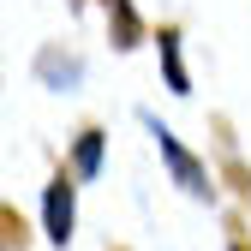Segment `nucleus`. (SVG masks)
Instances as JSON below:
<instances>
[{"instance_id":"obj_9","label":"nucleus","mask_w":251,"mask_h":251,"mask_svg":"<svg viewBox=\"0 0 251 251\" xmlns=\"http://www.w3.org/2000/svg\"><path fill=\"white\" fill-rule=\"evenodd\" d=\"M66 6H84V0H66Z\"/></svg>"},{"instance_id":"obj_1","label":"nucleus","mask_w":251,"mask_h":251,"mask_svg":"<svg viewBox=\"0 0 251 251\" xmlns=\"http://www.w3.org/2000/svg\"><path fill=\"white\" fill-rule=\"evenodd\" d=\"M138 120L150 126V138H155V150H162V162H168V174H174L179 192H185V198H198V203H215V185H222V179L203 168V155H192V150L179 144V132H174V126H162L150 108H144Z\"/></svg>"},{"instance_id":"obj_5","label":"nucleus","mask_w":251,"mask_h":251,"mask_svg":"<svg viewBox=\"0 0 251 251\" xmlns=\"http://www.w3.org/2000/svg\"><path fill=\"white\" fill-rule=\"evenodd\" d=\"M102 12H108V36H114V48L132 54V48L144 42V18H138V6H132V0H102Z\"/></svg>"},{"instance_id":"obj_6","label":"nucleus","mask_w":251,"mask_h":251,"mask_svg":"<svg viewBox=\"0 0 251 251\" xmlns=\"http://www.w3.org/2000/svg\"><path fill=\"white\" fill-rule=\"evenodd\" d=\"M102 144H108L102 126H84V132L72 138V174H78V179H96V174H102Z\"/></svg>"},{"instance_id":"obj_8","label":"nucleus","mask_w":251,"mask_h":251,"mask_svg":"<svg viewBox=\"0 0 251 251\" xmlns=\"http://www.w3.org/2000/svg\"><path fill=\"white\" fill-rule=\"evenodd\" d=\"M227 251H251V233H245L239 222H227Z\"/></svg>"},{"instance_id":"obj_2","label":"nucleus","mask_w":251,"mask_h":251,"mask_svg":"<svg viewBox=\"0 0 251 251\" xmlns=\"http://www.w3.org/2000/svg\"><path fill=\"white\" fill-rule=\"evenodd\" d=\"M42 227L54 245H66L78 227V174L72 168H54V179L42 185Z\"/></svg>"},{"instance_id":"obj_3","label":"nucleus","mask_w":251,"mask_h":251,"mask_svg":"<svg viewBox=\"0 0 251 251\" xmlns=\"http://www.w3.org/2000/svg\"><path fill=\"white\" fill-rule=\"evenodd\" d=\"M155 60H162L168 96H192V72H185V36H179V24H162V30H155Z\"/></svg>"},{"instance_id":"obj_7","label":"nucleus","mask_w":251,"mask_h":251,"mask_svg":"<svg viewBox=\"0 0 251 251\" xmlns=\"http://www.w3.org/2000/svg\"><path fill=\"white\" fill-rule=\"evenodd\" d=\"M0 245L6 251H30V227H24V215H18V203H0Z\"/></svg>"},{"instance_id":"obj_4","label":"nucleus","mask_w":251,"mask_h":251,"mask_svg":"<svg viewBox=\"0 0 251 251\" xmlns=\"http://www.w3.org/2000/svg\"><path fill=\"white\" fill-rule=\"evenodd\" d=\"M209 126H215V144H222V174H215V179L233 185V198L251 209V168H245V155H239V144H233V126H227L222 114H215Z\"/></svg>"}]
</instances>
